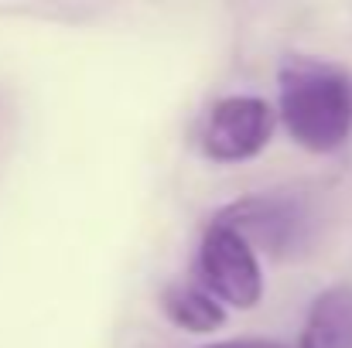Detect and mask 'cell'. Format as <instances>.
<instances>
[{
	"label": "cell",
	"instance_id": "6da1fadb",
	"mask_svg": "<svg viewBox=\"0 0 352 348\" xmlns=\"http://www.w3.org/2000/svg\"><path fill=\"white\" fill-rule=\"evenodd\" d=\"M277 113L294 143L311 154H336L352 137V72L311 55H284Z\"/></svg>",
	"mask_w": 352,
	"mask_h": 348
},
{
	"label": "cell",
	"instance_id": "7a4b0ae2",
	"mask_svg": "<svg viewBox=\"0 0 352 348\" xmlns=\"http://www.w3.org/2000/svg\"><path fill=\"white\" fill-rule=\"evenodd\" d=\"M199 273L209 294L236 311H250L263 297V273H260L256 249L236 229L216 219L199 246Z\"/></svg>",
	"mask_w": 352,
	"mask_h": 348
},
{
	"label": "cell",
	"instance_id": "3957f363",
	"mask_svg": "<svg viewBox=\"0 0 352 348\" xmlns=\"http://www.w3.org/2000/svg\"><path fill=\"white\" fill-rule=\"evenodd\" d=\"M274 133V110L260 96H226L219 100L202 126V154L219 164L256 157Z\"/></svg>",
	"mask_w": 352,
	"mask_h": 348
},
{
	"label": "cell",
	"instance_id": "277c9868",
	"mask_svg": "<svg viewBox=\"0 0 352 348\" xmlns=\"http://www.w3.org/2000/svg\"><path fill=\"white\" fill-rule=\"evenodd\" d=\"M216 222L236 229L250 246H263L270 253H287L301 242L305 219L291 198H243L216 216Z\"/></svg>",
	"mask_w": 352,
	"mask_h": 348
},
{
	"label": "cell",
	"instance_id": "5b68a950",
	"mask_svg": "<svg viewBox=\"0 0 352 348\" xmlns=\"http://www.w3.org/2000/svg\"><path fill=\"white\" fill-rule=\"evenodd\" d=\"M301 348H352V283H336L315 297Z\"/></svg>",
	"mask_w": 352,
	"mask_h": 348
},
{
	"label": "cell",
	"instance_id": "8992f818",
	"mask_svg": "<svg viewBox=\"0 0 352 348\" xmlns=\"http://www.w3.org/2000/svg\"><path fill=\"white\" fill-rule=\"evenodd\" d=\"M161 308H164L171 325H178L185 332H195V335H209V332H219L226 325L223 304L209 290H199V287H188V283L168 287L161 294Z\"/></svg>",
	"mask_w": 352,
	"mask_h": 348
},
{
	"label": "cell",
	"instance_id": "52a82bcc",
	"mask_svg": "<svg viewBox=\"0 0 352 348\" xmlns=\"http://www.w3.org/2000/svg\"><path fill=\"white\" fill-rule=\"evenodd\" d=\"M209 348H280L277 342H260V338H239V342H219Z\"/></svg>",
	"mask_w": 352,
	"mask_h": 348
}]
</instances>
